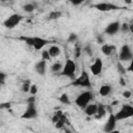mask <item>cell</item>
Here are the masks:
<instances>
[{"label":"cell","mask_w":133,"mask_h":133,"mask_svg":"<svg viewBox=\"0 0 133 133\" xmlns=\"http://www.w3.org/2000/svg\"><path fill=\"white\" fill-rule=\"evenodd\" d=\"M71 85L73 86H79V87H86V88H90L91 87V82H90V78L89 75L86 71H82L81 74L73 80V82L71 83Z\"/></svg>","instance_id":"cell-1"},{"label":"cell","mask_w":133,"mask_h":133,"mask_svg":"<svg viewBox=\"0 0 133 133\" xmlns=\"http://www.w3.org/2000/svg\"><path fill=\"white\" fill-rule=\"evenodd\" d=\"M24 17L20 14H12L9 17H7L4 22H3V26L7 29H14L15 27H17L22 21H23Z\"/></svg>","instance_id":"cell-2"},{"label":"cell","mask_w":133,"mask_h":133,"mask_svg":"<svg viewBox=\"0 0 133 133\" xmlns=\"http://www.w3.org/2000/svg\"><path fill=\"white\" fill-rule=\"evenodd\" d=\"M92 8L102 11V12H106V11H112V10H118V9H123L124 7L117 5V4H113L110 2H99V3H95L91 5Z\"/></svg>","instance_id":"cell-3"},{"label":"cell","mask_w":133,"mask_h":133,"mask_svg":"<svg viewBox=\"0 0 133 133\" xmlns=\"http://www.w3.org/2000/svg\"><path fill=\"white\" fill-rule=\"evenodd\" d=\"M116 121H123V119H127L131 116H133V106L130 104H125L122 106V108L114 114Z\"/></svg>","instance_id":"cell-4"},{"label":"cell","mask_w":133,"mask_h":133,"mask_svg":"<svg viewBox=\"0 0 133 133\" xmlns=\"http://www.w3.org/2000/svg\"><path fill=\"white\" fill-rule=\"evenodd\" d=\"M75 72H76V63H75V61L72 60V59H66L65 63L62 66V70H61L60 74L62 76L69 77V78H74Z\"/></svg>","instance_id":"cell-5"},{"label":"cell","mask_w":133,"mask_h":133,"mask_svg":"<svg viewBox=\"0 0 133 133\" xmlns=\"http://www.w3.org/2000/svg\"><path fill=\"white\" fill-rule=\"evenodd\" d=\"M92 100V94L91 91H83L81 92L76 99H75V104L80 107V108H84L87 104L90 103V101Z\"/></svg>","instance_id":"cell-6"},{"label":"cell","mask_w":133,"mask_h":133,"mask_svg":"<svg viewBox=\"0 0 133 133\" xmlns=\"http://www.w3.org/2000/svg\"><path fill=\"white\" fill-rule=\"evenodd\" d=\"M133 58V54H132V50H131V47L127 44L123 45L121 47V50H119V53H118V60L121 62L123 61H131Z\"/></svg>","instance_id":"cell-7"},{"label":"cell","mask_w":133,"mask_h":133,"mask_svg":"<svg viewBox=\"0 0 133 133\" xmlns=\"http://www.w3.org/2000/svg\"><path fill=\"white\" fill-rule=\"evenodd\" d=\"M37 117V109L35 106V103H27V107L25 111L22 113L21 118L24 119H32Z\"/></svg>","instance_id":"cell-8"},{"label":"cell","mask_w":133,"mask_h":133,"mask_svg":"<svg viewBox=\"0 0 133 133\" xmlns=\"http://www.w3.org/2000/svg\"><path fill=\"white\" fill-rule=\"evenodd\" d=\"M116 123H117V121H116L114 114L110 112L109 116H108V118H107V121H106V123L104 125V128H103L104 132H106V133L113 132L115 130V128H116Z\"/></svg>","instance_id":"cell-9"},{"label":"cell","mask_w":133,"mask_h":133,"mask_svg":"<svg viewBox=\"0 0 133 133\" xmlns=\"http://www.w3.org/2000/svg\"><path fill=\"white\" fill-rule=\"evenodd\" d=\"M90 72L94 76H99L101 75L102 71H103V60L100 57H97L95 59V61L90 64Z\"/></svg>","instance_id":"cell-10"},{"label":"cell","mask_w":133,"mask_h":133,"mask_svg":"<svg viewBox=\"0 0 133 133\" xmlns=\"http://www.w3.org/2000/svg\"><path fill=\"white\" fill-rule=\"evenodd\" d=\"M119 26H121V23L118 21H113L111 23H109L105 29H104V32L108 35H115L118 33L119 31Z\"/></svg>","instance_id":"cell-11"},{"label":"cell","mask_w":133,"mask_h":133,"mask_svg":"<svg viewBox=\"0 0 133 133\" xmlns=\"http://www.w3.org/2000/svg\"><path fill=\"white\" fill-rule=\"evenodd\" d=\"M50 43H52L51 41L49 39H46L44 37H39V36H33V45H32V48L36 51L38 50H42L45 46L49 45Z\"/></svg>","instance_id":"cell-12"},{"label":"cell","mask_w":133,"mask_h":133,"mask_svg":"<svg viewBox=\"0 0 133 133\" xmlns=\"http://www.w3.org/2000/svg\"><path fill=\"white\" fill-rule=\"evenodd\" d=\"M34 70H35V72L38 75L44 76L46 74V70H47V61L46 60H43V59L38 60L35 63V65H34Z\"/></svg>","instance_id":"cell-13"},{"label":"cell","mask_w":133,"mask_h":133,"mask_svg":"<svg viewBox=\"0 0 133 133\" xmlns=\"http://www.w3.org/2000/svg\"><path fill=\"white\" fill-rule=\"evenodd\" d=\"M115 50H116V47L113 45H110V44H103L101 47V52L105 56H110Z\"/></svg>","instance_id":"cell-14"},{"label":"cell","mask_w":133,"mask_h":133,"mask_svg":"<svg viewBox=\"0 0 133 133\" xmlns=\"http://www.w3.org/2000/svg\"><path fill=\"white\" fill-rule=\"evenodd\" d=\"M83 109H84V112H85L86 115L92 116V115H95L96 112H97L98 105H97V104H90V103H89V104H87Z\"/></svg>","instance_id":"cell-15"},{"label":"cell","mask_w":133,"mask_h":133,"mask_svg":"<svg viewBox=\"0 0 133 133\" xmlns=\"http://www.w3.org/2000/svg\"><path fill=\"white\" fill-rule=\"evenodd\" d=\"M106 106L103 105V104H98V109H97V112H96V118L97 119H101L103 118L105 115H106Z\"/></svg>","instance_id":"cell-16"},{"label":"cell","mask_w":133,"mask_h":133,"mask_svg":"<svg viewBox=\"0 0 133 133\" xmlns=\"http://www.w3.org/2000/svg\"><path fill=\"white\" fill-rule=\"evenodd\" d=\"M48 52H49V54H50L51 57H57V56L60 55L61 49H60L58 46H56V45H52V46H50V48L48 49Z\"/></svg>","instance_id":"cell-17"},{"label":"cell","mask_w":133,"mask_h":133,"mask_svg":"<svg viewBox=\"0 0 133 133\" xmlns=\"http://www.w3.org/2000/svg\"><path fill=\"white\" fill-rule=\"evenodd\" d=\"M111 91H112V87L108 84H103L99 89V94L102 97H107L108 95H110Z\"/></svg>","instance_id":"cell-18"},{"label":"cell","mask_w":133,"mask_h":133,"mask_svg":"<svg viewBox=\"0 0 133 133\" xmlns=\"http://www.w3.org/2000/svg\"><path fill=\"white\" fill-rule=\"evenodd\" d=\"M62 16V12L59 11V10H52L48 14L47 16V20H50V21H53V20H57L59 19L60 17Z\"/></svg>","instance_id":"cell-19"},{"label":"cell","mask_w":133,"mask_h":133,"mask_svg":"<svg viewBox=\"0 0 133 133\" xmlns=\"http://www.w3.org/2000/svg\"><path fill=\"white\" fill-rule=\"evenodd\" d=\"M35 9H36V4L32 3V2H29V3H26V4L23 5V10L25 12H27V14H31Z\"/></svg>","instance_id":"cell-20"},{"label":"cell","mask_w":133,"mask_h":133,"mask_svg":"<svg viewBox=\"0 0 133 133\" xmlns=\"http://www.w3.org/2000/svg\"><path fill=\"white\" fill-rule=\"evenodd\" d=\"M58 100H59V102H60L61 104H63V105H70V104H71L70 97H69V95H68L66 92H62V94L59 96Z\"/></svg>","instance_id":"cell-21"},{"label":"cell","mask_w":133,"mask_h":133,"mask_svg":"<svg viewBox=\"0 0 133 133\" xmlns=\"http://www.w3.org/2000/svg\"><path fill=\"white\" fill-rule=\"evenodd\" d=\"M62 64H61V62H59V61H56V62H54L52 65H51V68H50V70H51V72L52 73H60L61 72V70H62Z\"/></svg>","instance_id":"cell-22"},{"label":"cell","mask_w":133,"mask_h":133,"mask_svg":"<svg viewBox=\"0 0 133 133\" xmlns=\"http://www.w3.org/2000/svg\"><path fill=\"white\" fill-rule=\"evenodd\" d=\"M18 38L20 41L24 42L25 44H27L30 47H32V45H33V36H25V35H22V36H19Z\"/></svg>","instance_id":"cell-23"},{"label":"cell","mask_w":133,"mask_h":133,"mask_svg":"<svg viewBox=\"0 0 133 133\" xmlns=\"http://www.w3.org/2000/svg\"><path fill=\"white\" fill-rule=\"evenodd\" d=\"M131 30H132V29H131V25L128 24V23H123V24H121V26H119V31H122V32L127 33V32H129V31H131Z\"/></svg>","instance_id":"cell-24"},{"label":"cell","mask_w":133,"mask_h":133,"mask_svg":"<svg viewBox=\"0 0 133 133\" xmlns=\"http://www.w3.org/2000/svg\"><path fill=\"white\" fill-rule=\"evenodd\" d=\"M30 85H31V81L29 79L25 80L22 84V91L23 92H28L29 91V88H30Z\"/></svg>","instance_id":"cell-25"},{"label":"cell","mask_w":133,"mask_h":133,"mask_svg":"<svg viewBox=\"0 0 133 133\" xmlns=\"http://www.w3.org/2000/svg\"><path fill=\"white\" fill-rule=\"evenodd\" d=\"M116 70H117V72L119 73V75H125L126 74V72H127V70H126V68L122 64V62L121 61H118L117 63H116Z\"/></svg>","instance_id":"cell-26"},{"label":"cell","mask_w":133,"mask_h":133,"mask_svg":"<svg viewBox=\"0 0 133 133\" xmlns=\"http://www.w3.org/2000/svg\"><path fill=\"white\" fill-rule=\"evenodd\" d=\"M37 91H38V88H37V85L36 84H31L30 85V88H29V94L31 95V96H36V94H37Z\"/></svg>","instance_id":"cell-27"},{"label":"cell","mask_w":133,"mask_h":133,"mask_svg":"<svg viewBox=\"0 0 133 133\" xmlns=\"http://www.w3.org/2000/svg\"><path fill=\"white\" fill-rule=\"evenodd\" d=\"M77 39H78V35L75 32H71L69 34V36H68V42L69 43H75Z\"/></svg>","instance_id":"cell-28"},{"label":"cell","mask_w":133,"mask_h":133,"mask_svg":"<svg viewBox=\"0 0 133 133\" xmlns=\"http://www.w3.org/2000/svg\"><path fill=\"white\" fill-rule=\"evenodd\" d=\"M41 57H42L41 59L46 60V61H49V60L51 59V56H50L48 50H43V51H42V55H41Z\"/></svg>","instance_id":"cell-29"},{"label":"cell","mask_w":133,"mask_h":133,"mask_svg":"<svg viewBox=\"0 0 133 133\" xmlns=\"http://www.w3.org/2000/svg\"><path fill=\"white\" fill-rule=\"evenodd\" d=\"M63 114H62V112L61 111H58V112H56L54 115H53V117H52V122H53V124H55L59 118H61V116H62Z\"/></svg>","instance_id":"cell-30"},{"label":"cell","mask_w":133,"mask_h":133,"mask_svg":"<svg viewBox=\"0 0 133 133\" xmlns=\"http://www.w3.org/2000/svg\"><path fill=\"white\" fill-rule=\"evenodd\" d=\"M6 74L4 72H0V87H2L5 83V79H6Z\"/></svg>","instance_id":"cell-31"},{"label":"cell","mask_w":133,"mask_h":133,"mask_svg":"<svg viewBox=\"0 0 133 133\" xmlns=\"http://www.w3.org/2000/svg\"><path fill=\"white\" fill-rule=\"evenodd\" d=\"M11 106V104L9 102H4L0 104V109H9Z\"/></svg>","instance_id":"cell-32"},{"label":"cell","mask_w":133,"mask_h":133,"mask_svg":"<svg viewBox=\"0 0 133 133\" xmlns=\"http://www.w3.org/2000/svg\"><path fill=\"white\" fill-rule=\"evenodd\" d=\"M66 1H69V2L72 3L73 5H80L81 3H83V2L86 1V0H66Z\"/></svg>","instance_id":"cell-33"},{"label":"cell","mask_w":133,"mask_h":133,"mask_svg":"<svg viewBox=\"0 0 133 133\" xmlns=\"http://www.w3.org/2000/svg\"><path fill=\"white\" fill-rule=\"evenodd\" d=\"M26 102H27V103H35V96H31V95H30V97L27 98Z\"/></svg>","instance_id":"cell-34"},{"label":"cell","mask_w":133,"mask_h":133,"mask_svg":"<svg viewBox=\"0 0 133 133\" xmlns=\"http://www.w3.org/2000/svg\"><path fill=\"white\" fill-rule=\"evenodd\" d=\"M123 96H124L125 98L129 99V98L131 97V91H129V90H126V91H124V92H123Z\"/></svg>","instance_id":"cell-35"},{"label":"cell","mask_w":133,"mask_h":133,"mask_svg":"<svg viewBox=\"0 0 133 133\" xmlns=\"http://www.w3.org/2000/svg\"><path fill=\"white\" fill-rule=\"evenodd\" d=\"M75 52H76V53H75V56H76V57H79V56H80V53H81V49H80L79 47H77L76 50H75Z\"/></svg>","instance_id":"cell-36"},{"label":"cell","mask_w":133,"mask_h":133,"mask_svg":"<svg viewBox=\"0 0 133 133\" xmlns=\"http://www.w3.org/2000/svg\"><path fill=\"white\" fill-rule=\"evenodd\" d=\"M84 51H85V52H86V53H87V54H88V55H90V56H91V55H92V52H91V51H90V48H89V47H88V46H87V47H85V48H84Z\"/></svg>","instance_id":"cell-37"},{"label":"cell","mask_w":133,"mask_h":133,"mask_svg":"<svg viewBox=\"0 0 133 133\" xmlns=\"http://www.w3.org/2000/svg\"><path fill=\"white\" fill-rule=\"evenodd\" d=\"M119 82H121V85H122V86H125V85H126V82H125V80H124V78H123V77H121Z\"/></svg>","instance_id":"cell-38"},{"label":"cell","mask_w":133,"mask_h":133,"mask_svg":"<svg viewBox=\"0 0 133 133\" xmlns=\"http://www.w3.org/2000/svg\"><path fill=\"white\" fill-rule=\"evenodd\" d=\"M97 41H98V43H99V44H103V43H104V42H103V38H102V36H98Z\"/></svg>","instance_id":"cell-39"},{"label":"cell","mask_w":133,"mask_h":133,"mask_svg":"<svg viewBox=\"0 0 133 133\" xmlns=\"http://www.w3.org/2000/svg\"><path fill=\"white\" fill-rule=\"evenodd\" d=\"M125 2H126L127 4H131V3H132V0H125Z\"/></svg>","instance_id":"cell-40"},{"label":"cell","mask_w":133,"mask_h":133,"mask_svg":"<svg viewBox=\"0 0 133 133\" xmlns=\"http://www.w3.org/2000/svg\"><path fill=\"white\" fill-rule=\"evenodd\" d=\"M1 2H10V1H12V0H0Z\"/></svg>","instance_id":"cell-41"},{"label":"cell","mask_w":133,"mask_h":133,"mask_svg":"<svg viewBox=\"0 0 133 133\" xmlns=\"http://www.w3.org/2000/svg\"><path fill=\"white\" fill-rule=\"evenodd\" d=\"M116 104H118V102H117V101H116V102H113V103H112V105H116Z\"/></svg>","instance_id":"cell-42"}]
</instances>
